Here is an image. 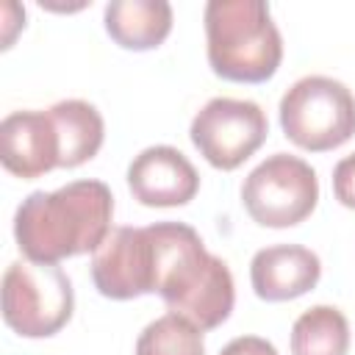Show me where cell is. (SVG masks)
<instances>
[{
    "label": "cell",
    "mask_w": 355,
    "mask_h": 355,
    "mask_svg": "<svg viewBox=\"0 0 355 355\" xmlns=\"http://www.w3.org/2000/svg\"><path fill=\"white\" fill-rule=\"evenodd\" d=\"M208 64L222 80L263 83L283 61V39L261 0H211L205 6Z\"/></svg>",
    "instance_id": "obj_2"
},
{
    "label": "cell",
    "mask_w": 355,
    "mask_h": 355,
    "mask_svg": "<svg viewBox=\"0 0 355 355\" xmlns=\"http://www.w3.org/2000/svg\"><path fill=\"white\" fill-rule=\"evenodd\" d=\"M241 202L252 222L263 227H294L319 202L316 172L297 155L275 153L244 178Z\"/></svg>",
    "instance_id": "obj_5"
},
{
    "label": "cell",
    "mask_w": 355,
    "mask_h": 355,
    "mask_svg": "<svg viewBox=\"0 0 355 355\" xmlns=\"http://www.w3.org/2000/svg\"><path fill=\"white\" fill-rule=\"evenodd\" d=\"M280 128L308 153H327L355 136V94L336 78H300L280 100Z\"/></svg>",
    "instance_id": "obj_3"
},
{
    "label": "cell",
    "mask_w": 355,
    "mask_h": 355,
    "mask_svg": "<svg viewBox=\"0 0 355 355\" xmlns=\"http://www.w3.org/2000/svg\"><path fill=\"white\" fill-rule=\"evenodd\" d=\"M72 283L58 263H8L3 275V322L17 336H55L72 319Z\"/></svg>",
    "instance_id": "obj_4"
},
{
    "label": "cell",
    "mask_w": 355,
    "mask_h": 355,
    "mask_svg": "<svg viewBox=\"0 0 355 355\" xmlns=\"http://www.w3.org/2000/svg\"><path fill=\"white\" fill-rule=\"evenodd\" d=\"M333 194L341 205L355 208V153L336 164V169H333Z\"/></svg>",
    "instance_id": "obj_16"
},
{
    "label": "cell",
    "mask_w": 355,
    "mask_h": 355,
    "mask_svg": "<svg viewBox=\"0 0 355 355\" xmlns=\"http://www.w3.org/2000/svg\"><path fill=\"white\" fill-rule=\"evenodd\" d=\"M136 355H205L202 330L186 316L169 311L141 330Z\"/></svg>",
    "instance_id": "obj_15"
},
{
    "label": "cell",
    "mask_w": 355,
    "mask_h": 355,
    "mask_svg": "<svg viewBox=\"0 0 355 355\" xmlns=\"http://www.w3.org/2000/svg\"><path fill=\"white\" fill-rule=\"evenodd\" d=\"M266 133L269 122L261 105L236 97L208 100L191 119L189 130L191 144L200 150V155L222 172L241 166L266 141Z\"/></svg>",
    "instance_id": "obj_7"
},
{
    "label": "cell",
    "mask_w": 355,
    "mask_h": 355,
    "mask_svg": "<svg viewBox=\"0 0 355 355\" xmlns=\"http://www.w3.org/2000/svg\"><path fill=\"white\" fill-rule=\"evenodd\" d=\"M158 297L172 313L186 316L200 330H214L233 311V275L227 263L211 255L200 239L172 263Z\"/></svg>",
    "instance_id": "obj_6"
},
{
    "label": "cell",
    "mask_w": 355,
    "mask_h": 355,
    "mask_svg": "<svg viewBox=\"0 0 355 355\" xmlns=\"http://www.w3.org/2000/svg\"><path fill=\"white\" fill-rule=\"evenodd\" d=\"M128 189L133 200L150 208L186 205L200 191V175L194 164L169 144L141 150L128 166Z\"/></svg>",
    "instance_id": "obj_9"
},
{
    "label": "cell",
    "mask_w": 355,
    "mask_h": 355,
    "mask_svg": "<svg viewBox=\"0 0 355 355\" xmlns=\"http://www.w3.org/2000/svg\"><path fill=\"white\" fill-rule=\"evenodd\" d=\"M219 355H277L275 344L261 336H239L219 349Z\"/></svg>",
    "instance_id": "obj_17"
},
{
    "label": "cell",
    "mask_w": 355,
    "mask_h": 355,
    "mask_svg": "<svg viewBox=\"0 0 355 355\" xmlns=\"http://www.w3.org/2000/svg\"><path fill=\"white\" fill-rule=\"evenodd\" d=\"M105 31L125 50H153L172 31V6L164 0H111Z\"/></svg>",
    "instance_id": "obj_12"
},
{
    "label": "cell",
    "mask_w": 355,
    "mask_h": 355,
    "mask_svg": "<svg viewBox=\"0 0 355 355\" xmlns=\"http://www.w3.org/2000/svg\"><path fill=\"white\" fill-rule=\"evenodd\" d=\"M349 324L333 305H313L291 327V355H347Z\"/></svg>",
    "instance_id": "obj_14"
},
{
    "label": "cell",
    "mask_w": 355,
    "mask_h": 355,
    "mask_svg": "<svg viewBox=\"0 0 355 355\" xmlns=\"http://www.w3.org/2000/svg\"><path fill=\"white\" fill-rule=\"evenodd\" d=\"M0 161L3 166L33 180L61 166V136L50 111H14L0 122Z\"/></svg>",
    "instance_id": "obj_10"
},
{
    "label": "cell",
    "mask_w": 355,
    "mask_h": 355,
    "mask_svg": "<svg viewBox=\"0 0 355 355\" xmlns=\"http://www.w3.org/2000/svg\"><path fill=\"white\" fill-rule=\"evenodd\" d=\"M94 288L108 300L155 294V244L147 227H114L92 258Z\"/></svg>",
    "instance_id": "obj_8"
},
{
    "label": "cell",
    "mask_w": 355,
    "mask_h": 355,
    "mask_svg": "<svg viewBox=\"0 0 355 355\" xmlns=\"http://www.w3.org/2000/svg\"><path fill=\"white\" fill-rule=\"evenodd\" d=\"M61 136V169H75L97 155L105 139L100 111L86 100H61L47 108Z\"/></svg>",
    "instance_id": "obj_13"
},
{
    "label": "cell",
    "mask_w": 355,
    "mask_h": 355,
    "mask_svg": "<svg viewBox=\"0 0 355 355\" xmlns=\"http://www.w3.org/2000/svg\"><path fill=\"white\" fill-rule=\"evenodd\" d=\"M114 194L103 180H72L55 191H31L14 214V239L33 263H58L97 252L108 239Z\"/></svg>",
    "instance_id": "obj_1"
},
{
    "label": "cell",
    "mask_w": 355,
    "mask_h": 355,
    "mask_svg": "<svg viewBox=\"0 0 355 355\" xmlns=\"http://www.w3.org/2000/svg\"><path fill=\"white\" fill-rule=\"evenodd\" d=\"M322 277V261L302 244H275L252 255L250 283L266 302H286L308 294Z\"/></svg>",
    "instance_id": "obj_11"
}]
</instances>
